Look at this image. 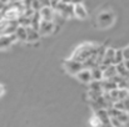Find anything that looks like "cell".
<instances>
[{
    "instance_id": "11",
    "label": "cell",
    "mask_w": 129,
    "mask_h": 127,
    "mask_svg": "<svg viewBox=\"0 0 129 127\" xmlns=\"http://www.w3.org/2000/svg\"><path fill=\"white\" fill-rule=\"evenodd\" d=\"M15 35H16L18 41H26V40H28V31H26V28L23 26V25H19L18 29L15 30Z\"/></svg>"
},
{
    "instance_id": "6",
    "label": "cell",
    "mask_w": 129,
    "mask_h": 127,
    "mask_svg": "<svg viewBox=\"0 0 129 127\" xmlns=\"http://www.w3.org/2000/svg\"><path fill=\"white\" fill-rule=\"evenodd\" d=\"M40 18L42 20H48V21H54L55 18V9L51 6H42V9L39 10Z\"/></svg>"
},
{
    "instance_id": "19",
    "label": "cell",
    "mask_w": 129,
    "mask_h": 127,
    "mask_svg": "<svg viewBox=\"0 0 129 127\" xmlns=\"http://www.w3.org/2000/svg\"><path fill=\"white\" fill-rule=\"evenodd\" d=\"M39 1H40V4L43 6H51V1L50 0H39Z\"/></svg>"
},
{
    "instance_id": "5",
    "label": "cell",
    "mask_w": 129,
    "mask_h": 127,
    "mask_svg": "<svg viewBox=\"0 0 129 127\" xmlns=\"http://www.w3.org/2000/svg\"><path fill=\"white\" fill-rule=\"evenodd\" d=\"M114 57H115V50L109 47L105 50V54H104V59H103V62L100 65V69L104 70L107 66L109 65H114Z\"/></svg>"
},
{
    "instance_id": "1",
    "label": "cell",
    "mask_w": 129,
    "mask_h": 127,
    "mask_svg": "<svg viewBox=\"0 0 129 127\" xmlns=\"http://www.w3.org/2000/svg\"><path fill=\"white\" fill-rule=\"evenodd\" d=\"M96 49H98V46H95V45L84 44V45L79 46V47L74 51L72 59H74V60H77V61H80V62H84L86 59H89V57L96 51Z\"/></svg>"
},
{
    "instance_id": "23",
    "label": "cell",
    "mask_w": 129,
    "mask_h": 127,
    "mask_svg": "<svg viewBox=\"0 0 129 127\" xmlns=\"http://www.w3.org/2000/svg\"><path fill=\"white\" fill-rule=\"evenodd\" d=\"M82 1H83V0H72V3H73L74 5H75V4H80Z\"/></svg>"
},
{
    "instance_id": "4",
    "label": "cell",
    "mask_w": 129,
    "mask_h": 127,
    "mask_svg": "<svg viewBox=\"0 0 129 127\" xmlns=\"http://www.w3.org/2000/svg\"><path fill=\"white\" fill-rule=\"evenodd\" d=\"M114 21V14L112 11H108V13H102L98 18V23L102 28H108L113 24Z\"/></svg>"
},
{
    "instance_id": "15",
    "label": "cell",
    "mask_w": 129,
    "mask_h": 127,
    "mask_svg": "<svg viewBox=\"0 0 129 127\" xmlns=\"http://www.w3.org/2000/svg\"><path fill=\"white\" fill-rule=\"evenodd\" d=\"M124 61V55L123 50H115V57H114V65H118Z\"/></svg>"
},
{
    "instance_id": "20",
    "label": "cell",
    "mask_w": 129,
    "mask_h": 127,
    "mask_svg": "<svg viewBox=\"0 0 129 127\" xmlns=\"http://www.w3.org/2000/svg\"><path fill=\"white\" fill-rule=\"evenodd\" d=\"M123 102H124V106H125V111H129V96L127 98H124V100H122Z\"/></svg>"
},
{
    "instance_id": "12",
    "label": "cell",
    "mask_w": 129,
    "mask_h": 127,
    "mask_svg": "<svg viewBox=\"0 0 129 127\" xmlns=\"http://www.w3.org/2000/svg\"><path fill=\"white\" fill-rule=\"evenodd\" d=\"M117 66L115 65H109L103 70V77L104 79H113L114 76H117Z\"/></svg>"
},
{
    "instance_id": "13",
    "label": "cell",
    "mask_w": 129,
    "mask_h": 127,
    "mask_svg": "<svg viewBox=\"0 0 129 127\" xmlns=\"http://www.w3.org/2000/svg\"><path fill=\"white\" fill-rule=\"evenodd\" d=\"M91 75H93V80L94 81H102L103 77V70L100 69V66H95L91 69Z\"/></svg>"
},
{
    "instance_id": "17",
    "label": "cell",
    "mask_w": 129,
    "mask_h": 127,
    "mask_svg": "<svg viewBox=\"0 0 129 127\" xmlns=\"http://www.w3.org/2000/svg\"><path fill=\"white\" fill-rule=\"evenodd\" d=\"M90 126L91 127H103V123H102V121L99 120V117L96 116V115H94L91 118H90Z\"/></svg>"
},
{
    "instance_id": "21",
    "label": "cell",
    "mask_w": 129,
    "mask_h": 127,
    "mask_svg": "<svg viewBox=\"0 0 129 127\" xmlns=\"http://www.w3.org/2000/svg\"><path fill=\"white\" fill-rule=\"evenodd\" d=\"M4 93H5V87H4L3 85H0V97H1Z\"/></svg>"
},
{
    "instance_id": "2",
    "label": "cell",
    "mask_w": 129,
    "mask_h": 127,
    "mask_svg": "<svg viewBox=\"0 0 129 127\" xmlns=\"http://www.w3.org/2000/svg\"><path fill=\"white\" fill-rule=\"evenodd\" d=\"M64 69L67 70L68 74L77 75L79 71H82L84 69V64L80 61H77L74 59H69V60L64 61Z\"/></svg>"
},
{
    "instance_id": "25",
    "label": "cell",
    "mask_w": 129,
    "mask_h": 127,
    "mask_svg": "<svg viewBox=\"0 0 129 127\" xmlns=\"http://www.w3.org/2000/svg\"><path fill=\"white\" fill-rule=\"evenodd\" d=\"M11 1H24V0H10L9 3H11Z\"/></svg>"
},
{
    "instance_id": "9",
    "label": "cell",
    "mask_w": 129,
    "mask_h": 127,
    "mask_svg": "<svg viewBox=\"0 0 129 127\" xmlns=\"http://www.w3.org/2000/svg\"><path fill=\"white\" fill-rule=\"evenodd\" d=\"M26 31H28V42H37L39 41V39H40V33H39V30H37V29H34V28H31V26H28L26 28Z\"/></svg>"
},
{
    "instance_id": "14",
    "label": "cell",
    "mask_w": 129,
    "mask_h": 127,
    "mask_svg": "<svg viewBox=\"0 0 129 127\" xmlns=\"http://www.w3.org/2000/svg\"><path fill=\"white\" fill-rule=\"evenodd\" d=\"M115 66H117V72H118L119 76H122V77H128L129 71L127 70V67L124 66L123 62H120V64H118V65H115Z\"/></svg>"
},
{
    "instance_id": "16",
    "label": "cell",
    "mask_w": 129,
    "mask_h": 127,
    "mask_svg": "<svg viewBox=\"0 0 129 127\" xmlns=\"http://www.w3.org/2000/svg\"><path fill=\"white\" fill-rule=\"evenodd\" d=\"M117 118L119 120V122L122 123V125H124V123H127L129 120V115L127 113V111H122L118 116H117Z\"/></svg>"
},
{
    "instance_id": "22",
    "label": "cell",
    "mask_w": 129,
    "mask_h": 127,
    "mask_svg": "<svg viewBox=\"0 0 129 127\" xmlns=\"http://www.w3.org/2000/svg\"><path fill=\"white\" fill-rule=\"evenodd\" d=\"M123 64H124V66L127 67V70L129 71V60H124V61H123Z\"/></svg>"
},
{
    "instance_id": "18",
    "label": "cell",
    "mask_w": 129,
    "mask_h": 127,
    "mask_svg": "<svg viewBox=\"0 0 129 127\" xmlns=\"http://www.w3.org/2000/svg\"><path fill=\"white\" fill-rule=\"evenodd\" d=\"M123 55H124V60H129V46L123 49Z\"/></svg>"
},
{
    "instance_id": "10",
    "label": "cell",
    "mask_w": 129,
    "mask_h": 127,
    "mask_svg": "<svg viewBox=\"0 0 129 127\" xmlns=\"http://www.w3.org/2000/svg\"><path fill=\"white\" fill-rule=\"evenodd\" d=\"M74 15H75L78 19H86V16H88V11H86L85 6H84L82 3L74 5Z\"/></svg>"
},
{
    "instance_id": "3",
    "label": "cell",
    "mask_w": 129,
    "mask_h": 127,
    "mask_svg": "<svg viewBox=\"0 0 129 127\" xmlns=\"http://www.w3.org/2000/svg\"><path fill=\"white\" fill-rule=\"evenodd\" d=\"M15 41H18L15 34H3V35H0V50L8 49Z\"/></svg>"
},
{
    "instance_id": "7",
    "label": "cell",
    "mask_w": 129,
    "mask_h": 127,
    "mask_svg": "<svg viewBox=\"0 0 129 127\" xmlns=\"http://www.w3.org/2000/svg\"><path fill=\"white\" fill-rule=\"evenodd\" d=\"M55 28V21H48V20H42L39 25V33L40 35H49L54 31Z\"/></svg>"
},
{
    "instance_id": "24",
    "label": "cell",
    "mask_w": 129,
    "mask_h": 127,
    "mask_svg": "<svg viewBox=\"0 0 129 127\" xmlns=\"http://www.w3.org/2000/svg\"><path fill=\"white\" fill-rule=\"evenodd\" d=\"M0 1H1V3H4V4H8L10 0H0Z\"/></svg>"
},
{
    "instance_id": "8",
    "label": "cell",
    "mask_w": 129,
    "mask_h": 127,
    "mask_svg": "<svg viewBox=\"0 0 129 127\" xmlns=\"http://www.w3.org/2000/svg\"><path fill=\"white\" fill-rule=\"evenodd\" d=\"M75 76H77V79H78L80 82H83V84H90V82L93 81L91 70H90V69H86V67H84L82 71H79Z\"/></svg>"
}]
</instances>
